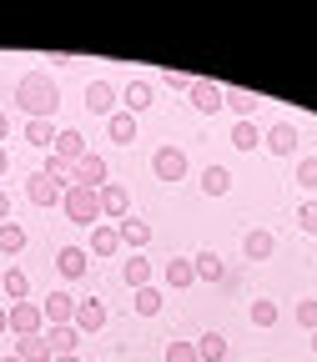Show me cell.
<instances>
[{
	"label": "cell",
	"mask_w": 317,
	"mask_h": 362,
	"mask_svg": "<svg viewBox=\"0 0 317 362\" xmlns=\"http://www.w3.org/2000/svg\"><path fill=\"white\" fill-rule=\"evenodd\" d=\"M16 101L30 111V121H51L56 106H61V90H56V81L45 71H25L21 86H16Z\"/></svg>",
	"instance_id": "obj_1"
},
{
	"label": "cell",
	"mask_w": 317,
	"mask_h": 362,
	"mask_svg": "<svg viewBox=\"0 0 317 362\" xmlns=\"http://www.w3.org/2000/svg\"><path fill=\"white\" fill-rule=\"evenodd\" d=\"M61 206H66V216L71 221H96L101 216V192H91V187H66V197H61Z\"/></svg>",
	"instance_id": "obj_2"
},
{
	"label": "cell",
	"mask_w": 317,
	"mask_h": 362,
	"mask_svg": "<svg viewBox=\"0 0 317 362\" xmlns=\"http://www.w3.org/2000/svg\"><path fill=\"white\" fill-rule=\"evenodd\" d=\"M40 327H45L40 302H16V307H11V332H16V337H40Z\"/></svg>",
	"instance_id": "obj_3"
},
{
	"label": "cell",
	"mask_w": 317,
	"mask_h": 362,
	"mask_svg": "<svg viewBox=\"0 0 317 362\" xmlns=\"http://www.w3.org/2000/svg\"><path fill=\"white\" fill-rule=\"evenodd\" d=\"M76 187H91V192H101V187H106V156L86 151V156L76 161Z\"/></svg>",
	"instance_id": "obj_4"
},
{
	"label": "cell",
	"mask_w": 317,
	"mask_h": 362,
	"mask_svg": "<svg viewBox=\"0 0 317 362\" xmlns=\"http://www.w3.org/2000/svg\"><path fill=\"white\" fill-rule=\"evenodd\" d=\"M71 327L86 337V332H101L106 327V307L96 302V297H86V302H76V317H71Z\"/></svg>",
	"instance_id": "obj_5"
},
{
	"label": "cell",
	"mask_w": 317,
	"mask_h": 362,
	"mask_svg": "<svg viewBox=\"0 0 317 362\" xmlns=\"http://www.w3.org/2000/svg\"><path fill=\"white\" fill-rule=\"evenodd\" d=\"M151 166H156V176H161V181H181V176H187V151L161 146V151L151 156Z\"/></svg>",
	"instance_id": "obj_6"
},
{
	"label": "cell",
	"mask_w": 317,
	"mask_h": 362,
	"mask_svg": "<svg viewBox=\"0 0 317 362\" xmlns=\"http://www.w3.org/2000/svg\"><path fill=\"white\" fill-rule=\"evenodd\" d=\"M40 312H45V322H51V327H66L71 317H76V297H71V292H51Z\"/></svg>",
	"instance_id": "obj_7"
},
{
	"label": "cell",
	"mask_w": 317,
	"mask_h": 362,
	"mask_svg": "<svg viewBox=\"0 0 317 362\" xmlns=\"http://www.w3.org/2000/svg\"><path fill=\"white\" fill-rule=\"evenodd\" d=\"M25 192H30V202H35V206H56V202L66 197V187H56V181L45 176V171H35V176H30V187H25Z\"/></svg>",
	"instance_id": "obj_8"
},
{
	"label": "cell",
	"mask_w": 317,
	"mask_h": 362,
	"mask_svg": "<svg viewBox=\"0 0 317 362\" xmlns=\"http://www.w3.org/2000/svg\"><path fill=\"white\" fill-rule=\"evenodd\" d=\"M76 342H81V332H76L71 322H66V327H45V347H51V357H71Z\"/></svg>",
	"instance_id": "obj_9"
},
{
	"label": "cell",
	"mask_w": 317,
	"mask_h": 362,
	"mask_svg": "<svg viewBox=\"0 0 317 362\" xmlns=\"http://www.w3.org/2000/svg\"><path fill=\"white\" fill-rule=\"evenodd\" d=\"M111 106H116V90H111L106 81H91V86H86V111L111 116Z\"/></svg>",
	"instance_id": "obj_10"
},
{
	"label": "cell",
	"mask_w": 317,
	"mask_h": 362,
	"mask_svg": "<svg viewBox=\"0 0 317 362\" xmlns=\"http://www.w3.org/2000/svg\"><path fill=\"white\" fill-rule=\"evenodd\" d=\"M51 151H56L61 161H71V166H76V161L86 156V136H81V131H61V136H56V146H51Z\"/></svg>",
	"instance_id": "obj_11"
},
{
	"label": "cell",
	"mask_w": 317,
	"mask_h": 362,
	"mask_svg": "<svg viewBox=\"0 0 317 362\" xmlns=\"http://www.w3.org/2000/svg\"><path fill=\"white\" fill-rule=\"evenodd\" d=\"M267 151L292 156V151H297V126H287V121H282V126H272V131H267Z\"/></svg>",
	"instance_id": "obj_12"
},
{
	"label": "cell",
	"mask_w": 317,
	"mask_h": 362,
	"mask_svg": "<svg viewBox=\"0 0 317 362\" xmlns=\"http://www.w3.org/2000/svg\"><path fill=\"white\" fill-rule=\"evenodd\" d=\"M126 206H131L126 187H116V181H106V187H101V211H106V216H121V221H126Z\"/></svg>",
	"instance_id": "obj_13"
},
{
	"label": "cell",
	"mask_w": 317,
	"mask_h": 362,
	"mask_svg": "<svg viewBox=\"0 0 317 362\" xmlns=\"http://www.w3.org/2000/svg\"><path fill=\"white\" fill-rule=\"evenodd\" d=\"M192 106L212 116V111L221 106V86H212V81H192Z\"/></svg>",
	"instance_id": "obj_14"
},
{
	"label": "cell",
	"mask_w": 317,
	"mask_h": 362,
	"mask_svg": "<svg viewBox=\"0 0 317 362\" xmlns=\"http://www.w3.org/2000/svg\"><path fill=\"white\" fill-rule=\"evenodd\" d=\"M121 277H126V287H136V292L151 287V262H146V257H131V262L121 267Z\"/></svg>",
	"instance_id": "obj_15"
},
{
	"label": "cell",
	"mask_w": 317,
	"mask_h": 362,
	"mask_svg": "<svg viewBox=\"0 0 317 362\" xmlns=\"http://www.w3.org/2000/svg\"><path fill=\"white\" fill-rule=\"evenodd\" d=\"M116 232H121V242H126V247H146V242H151V226H146V221H136V216L116 221Z\"/></svg>",
	"instance_id": "obj_16"
},
{
	"label": "cell",
	"mask_w": 317,
	"mask_h": 362,
	"mask_svg": "<svg viewBox=\"0 0 317 362\" xmlns=\"http://www.w3.org/2000/svg\"><path fill=\"white\" fill-rule=\"evenodd\" d=\"M56 267H61V277H86V252L81 247H61V257H56Z\"/></svg>",
	"instance_id": "obj_17"
},
{
	"label": "cell",
	"mask_w": 317,
	"mask_h": 362,
	"mask_svg": "<svg viewBox=\"0 0 317 362\" xmlns=\"http://www.w3.org/2000/svg\"><path fill=\"white\" fill-rule=\"evenodd\" d=\"M16 357H21V362H51V347H45V332H40V337H21V342H16Z\"/></svg>",
	"instance_id": "obj_18"
},
{
	"label": "cell",
	"mask_w": 317,
	"mask_h": 362,
	"mask_svg": "<svg viewBox=\"0 0 317 362\" xmlns=\"http://www.w3.org/2000/svg\"><path fill=\"white\" fill-rule=\"evenodd\" d=\"M56 136H61V131H56L51 121H25V141H30V146H45V151H51Z\"/></svg>",
	"instance_id": "obj_19"
},
{
	"label": "cell",
	"mask_w": 317,
	"mask_h": 362,
	"mask_svg": "<svg viewBox=\"0 0 317 362\" xmlns=\"http://www.w3.org/2000/svg\"><path fill=\"white\" fill-rule=\"evenodd\" d=\"M166 282H171V287H192V282H197V262H187V257L166 262Z\"/></svg>",
	"instance_id": "obj_20"
},
{
	"label": "cell",
	"mask_w": 317,
	"mask_h": 362,
	"mask_svg": "<svg viewBox=\"0 0 317 362\" xmlns=\"http://www.w3.org/2000/svg\"><path fill=\"white\" fill-rule=\"evenodd\" d=\"M0 287H6V297H11V307H16V302H25V292H30V277H25L21 267H6V282H0Z\"/></svg>",
	"instance_id": "obj_21"
},
{
	"label": "cell",
	"mask_w": 317,
	"mask_h": 362,
	"mask_svg": "<svg viewBox=\"0 0 317 362\" xmlns=\"http://www.w3.org/2000/svg\"><path fill=\"white\" fill-rule=\"evenodd\" d=\"M202 187H207V197H226L232 171H226V166H207V171H202Z\"/></svg>",
	"instance_id": "obj_22"
},
{
	"label": "cell",
	"mask_w": 317,
	"mask_h": 362,
	"mask_svg": "<svg viewBox=\"0 0 317 362\" xmlns=\"http://www.w3.org/2000/svg\"><path fill=\"white\" fill-rule=\"evenodd\" d=\"M121 247V232H116V226H96V232H91V252H96V257H111Z\"/></svg>",
	"instance_id": "obj_23"
},
{
	"label": "cell",
	"mask_w": 317,
	"mask_h": 362,
	"mask_svg": "<svg viewBox=\"0 0 317 362\" xmlns=\"http://www.w3.org/2000/svg\"><path fill=\"white\" fill-rule=\"evenodd\" d=\"M272 247H277V242H272V232H247V242H242V252H247L252 262H267Z\"/></svg>",
	"instance_id": "obj_24"
},
{
	"label": "cell",
	"mask_w": 317,
	"mask_h": 362,
	"mask_svg": "<svg viewBox=\"0 0 317 362\" xmlns=\"http://www.w3.org/2000/svg\"><path fill=\"white\" fill-rule=\"evenodd\" d=\"M197 357H202V362H226V337H221V332H207V337L197 342Z\"/></svg>",
	"instance_id": "obj_25"
},
{
	"label": "cell",
	"mask_w": 317,
	"mask_h": 362,
	"mask_svg": "<svg viewBox=\"0 0 317 362\" xmlns=\"http://www.w3.org/2000/svg\"><path fill=\"white\" fill-rule=\"evenodd\" d=\"M106 131H111V141L126 146V141H136V116H131V111H121V116L111 111V126H106Z\"/></svg>",
	"instance_id": "obj_26"
},
{
	"label": "cell",
	"mask_w": 317,
	"mask_h": 362,
	"mask_svg": "<svg viewBox=\"0 0 317 362\" xmlns=\"http://www.w3.org/2000/svg\"><path fill=\"white\" fill-rule=\"evenodd\" d=\"M257 101L262 96H252V90H221V106H232V111H242V121L257 111Z\"/></svg>",
	"instance_id": "obj_27"
},
{
	"label": "cell",
	"mask_w": 317,
	"mask_h": 362,
	"mask_svg": "<svg viewBox=\"0 0 317 362\" xmlns=\"http://www.w3.org/2000/svg\"><path fill=\"white\" fill-rule=\"evenodd\" d=\"M146 106H151V86L146 81H131L126 86V111L136 116V111H146Z\"/></svg>",
	"instance_id": "obj_28"
},
{
	"label": "cell",
	"mask_w": 317,
	"mask_h": 362,
	"mask_svg": "<svg viewBox=\"0 0 317 362\" xmlns=\"http://www.w3.org/2000/svg\"><path fill=\"white\" fill-rule=\"evenodd\" d=\"M45 176H51L56 187H61V181H66V187H76V166L61 161V156H45Z\"/></svg>",
	"instance_id": "obj_29"
},
{
	"label": "cell",
	"mask_w": 317,
	"mask_h": 362,
	"mask_svg": "<svg viewBox=\"0 0 317 362\" xmlns=\"http://www.w3.org/2000/svg\"><path fill=\"white\" fill-rule=\"evenodd\" d=\"M232 146H237V151L262 146V136H257V126H252V121H237V126H232Z\"/></svg>",
	"instance_id": "obj_30"
},
{
	"label": "cell",
	"mask_w": 317,
	"mask_h": 362,
	"mask_svg": "<svg viewBox=\"0 0 317 362\" xmlns=\"http://www.w3.org/2000/svg\"><path fill=\"white\" fill-rule=\"evenodd\" d=\"M21 247H25V232H21L16 221H6V226H0V252H6V257H16Z\"/></svg>",
	"instance_id": "obj_31"
},
{
	"label": "cell",
	"mask_w": 317,
	"mask_h": 362,
	"mask_svg": "<svg viewBox=\"0 0 317 362\" xmlns=\"http://www.w3.org/2000/svg\"><path fill=\"white\" fill-rule=\"evenodd\" d=\"M197 262V277H207V282H221L226 272H221V257H212V252H202V257H192Z\"/></svg>",
	"instance_id": "obj_32"
},
{
	"label": "cell",
	"mask_w": 317,
	"mask_h": 362,
	"mask_svg": "<svg viewBox=\"0 0 317 362\" xmlns=\"http://www.w3.org/2000/svg\"><path fill=\"white\" fill-rule=\"evenodd\" d=\"M136 312H142V317H156V312H161V292H156V287H142V292H136Z\"/></svg>",
	"instance_id": "obj_33"
},
{
	"label": "cell",
	"mask_w": 317,
	"mask_h": 362,
	"mask_svg": "<svg viewBox=\"0 0 317 362\" xmlns=\"http://www.w3.org/2000/svg\"><path fill=\"white\" fill-rule=\"evenodd\" d=\"M252 322L257 327H272V322H277V307H272V302H252Z\"/></svg>",
	"instance_id": "obj_34"
},
{
	"label": "cell",
	"mask_w": 317,
	"mask_h": 362,
	"mask_svg": "<svg viewBox=\"0 0 317 362\" xmlns=\"http://www.w3.org/2000/svg\"><path fill=\"white\" fill-rule=\"evenodd\" d=\"M166 362H202V357H197V347H187V342H171V347H166Z\"/></svg>",
	"instance_id": "obj_35"
},
{
	"label": "cell",
	"mask_w": 317,
	"mask_h": 362,
	"mask_svg": "<svg viewBox=\"0 0 317 362\" xmlns=\"http://www.w3.org/2000/svg\"><path fill=\"white\" fill-rule=\"evenodd\" d=\"M297 322H302L307 332H317V302H302V307H297Z\"/></svg>",
	"instance_id": "obj_36"
},
{
	"label": "cell",
	"mask_w": 317,
	"mask_h": 362,
	"mask_svg": "<svg viewBox=\"0 0 317 362\" xmlns=\"http://www.w3.org/2000/svg\"><path fill=\"white\" fill-rule=\"evenodd\" d=\"M297 181H302V187H317V156H307V161L297 166Z\"/></svg>",
	"instance_id": "obj_37"
},
{
	"label": "cell",
	"mask_w": 317,
	"mask_h": 362,
	"mask_svg": "<svg viewBox=\"0 0 317 362\" xmlns=\"http://www.w3.org/2000/svg\"><path fill=\"white\" fill-rule=\"evenodd\" d=\"M297 216H302V226H307V232H317V202H307Z\"/></svg>",
	"instance_id": "obj_38"
},
{
	"label": "cell",
	"mask_w": 317,
	"mask_h": 362,
	"mask_svg": "<svg viewBox=\"0 0 317 362\" xmlns=\"http://www.w3.org/2000/svg\"><path fill=\"white\" fill-rule=\"evenodd\" d=\"M6 221H11V197L0 192V226H6Z\"/></svg>",
	"instance_id": "obj_39"
},
{
	"label": "cell",
	"mask_w": 317,
	"mask_h": 362,
	"mask_svg": "<svg viewBox=\"0 0 317 362\" xmlns=\"http://www.w3.org/2000/svg\"><path fill=\"white\" fill-rule=\"evenodd\" d=\"M6 136H11V116H6V111H0V141H6Z\"/></svg>",
	"instance_id": "obj_40"
},
{
	"label": "cell",
	"mask_w": 317,
	"mask_h": 362,
	"mask_svg": "<svg viewBox=\"0 0 317 362\" xmlns=\"http://www.w3.org/2000/svg\"><path fill=\"white\" fill-rule=\"evenodd\" d=\"M11 327V307H0V332H6Z\"/></svg>",
	"instance_id": "obj_41"
},
{
	"label": "cell",
	"mask_w": 317,
	"mask_h": 362,
	"mask_svg": "<svg viewBox=\"0 0 317 362\" xmlns=\"http://www.w3.org/2000/svg\"><path fill=\"white\" fill-rule=\"evenodd\" d=\"M6 166H11V156H6V146H0V176H6Z\"/></svg>",
	"instance_id": "obj_42"
},
{
	"label": "cell",
	"mask_w": 317,
	"mask_h": 362,
	"mask_svg": "<svg viewBox=\"0 0 317 362\" xmlns=\"http://www.w3.org/2000/svg\"><path fill=\"white\" fill-rule=\"evenodd\" d=\"M56 362H76V352H71V357H56Z\"/></svg>",
	"instance_id": "obj_43"
},
{
	"label": "cell",
	"mask_w": 317,
	"mask_h": 362,
	"mask_svg": "<svg viewBox=\"0 0 317 362\" xmlns=\"http://www.w3.org/2000/svg\"><path fill=\"white\" fill-rule=\"evenodd\" d=\"M0 282H6V267H0Z\"/></svg>",
	"instance_id": "obj_44"
},
{
	"label": "cell",
	"mask_w": 317,
	"mask_h": 362,
	"mask_svg": "<svg viewBox=\"0 0 317 362\" xmlns=\"http://www.w3.org/2000/svg\"><path fill=\"white\" fill-rule=\"evenodd\" d=\"M6 362H21V357H6Z\"/></svg>",
	"instance_id": "obj_45"
},
{
	"label": "cell",
	"mask_w": 317,
	"mask_h": 362,
	"mask_svg": "<svg viewBox=\"0 0 317 362\" xmlns=\"http://www.w3.org/2000/svg\"><path fill=\"white\" fill-rule=\"evenodd\" d=\"M312 347H317V332H312Z\"/></svg>",
	"instance_id": "obj_46"
}]
</instances>
